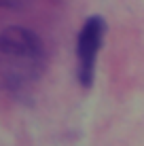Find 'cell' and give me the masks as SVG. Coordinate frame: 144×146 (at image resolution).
Returning a JSON list of instances; mask_svg holds the SVG:
<instances>
[{
    "mask_svg": "<svg viewBox=\"0 0 144 146\" xmlns=\"http://www.w3.org/2000/svg\"><path fill=\"white\" fill-rule=\"evenodd\" d=\"M104 32H106L104 19L102 17H89L85 21V26L81 28V34H78V42H76V57H78L76 78L85 89H89L93 85L96 62H98V53H100V49H102Z\"/></svg>",
    "mask_w": 144,
    "mask_h": 146,
    "instance_id": "cell-2",
    "label": "cell"
},
{
    "mask_svg": "<svg viewBox=\"0 0 144 146\" xmlns=\"http://www.w3.org/2000/svg\"><path fill=\"white\" fill-rule=\"evenodd\" d=\"M28 0H0V7L2 9H17L21 4H26Z\"/></svg>",
    "mask_w": 144,
    "mask_h": 146,
    "instance_id": "cell-3",
    "label": "cell"
},
{
    "mask_svg": "<svg viewBox=\"0 0 144 146\" xmlns=\"http://www.w3.org/2000/svg\"><path fill=\"white\" fill-rule=\"evenodd\" d=\"M47 53L42 40L26 28L0 32V89L26 91L40 78Z\"/></svg>",
    "mask_w": 144,
    "mask_h": 146,
    "instance_id": "cell-1",
    "label": "cell"
}]
</instances>
